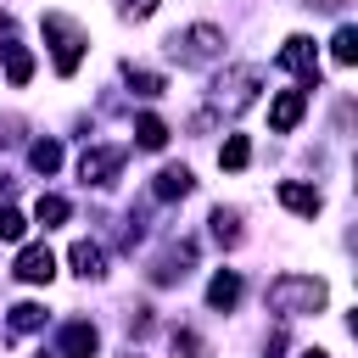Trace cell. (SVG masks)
I'll return each mask as SVG.
<instances>
[{"mask_svg":"<svg viewBox=\"0 0 358 358\" xmlns=\"http://www.w3.org/2000/svg\"><path fill=\"white\" fill-rule=\"evenodd\" d=\"M173 352H185V358H196V352H201V341H196L190 330H179V336H173Z\"/></svg>","mask_w":358,"mask_h":358,"instance_id":"26","label":"cell"},{"mask_svg":"<svg viewBox=\"0 0 358 358\" xmlns=\"http://www.w3.org/2000/svg\"><path fill=\"white\" fill-rule=\"evenodd\" d=\"M22 229H28V218L17 207H0V241H22Z\"/></svg>","mask_w":358,"mask_h":358,"instance_id":"23","label":"cell"},{"mask_svg":"<svg viewBox=\"0 0 358 358\" xmlns=\"http://www.w3.org/2000/svg\"><path fill=\"white\" fill-rule=\"evenodd\" d=\"M257 84H263V67H229L218 84H213V106L218 112H246L257 101Z\"/></svg>","mask_w":358,"mask_h":358,"instance_id":"4","label":"cell"},{"mask_svg":"<svg viewBox=\"0 0 358 358\" xmlns=\"http://www.w3.org/2000/svg\"><path fill=\"white\" fill-rule=\"evenodd\" d=\"M235 302H241V274H235V268H218V274H213V285H207V308L229 313Z\"/></svg>","mask_w":358,"mask_h":358,"instance_id":"12","label":"cell"},{"mask_svg":"<svg viewBox=\"0 0 358 358\" xmlns=\"http://www.w3.org/2000/svg\"><path fill=\"white\" fill-rule=\"evenodd\" d=\"M168 56H173L179 67H207V62L224 56V34H218L213 22H190V28L168 34Z\"/></svg>","mask_w":358,"mask_h":358,"instance_id":"2","label":"cell"},{"mask_svg":"<svg viewBox=\"0 0 358 358\" xmlns=\"http://www.w3.org/2000/svg\"><path fill=\"white\" fill-rule=\"evenodd\" d=\"M129 84H134L140 95H162V78H157V73H140V67H129Z\"/></svg>","mask_w":358,"mask_h":358,"instance_id":"24","label":"cell"},{"mask_svg":"<svg viewBox=\"0 0 358 358\" xmlns=\"http://www.w3.org/2000/svg\"><path fill=\"white\" fill-rule=\"evenodd\" d=\"M213 241H218V246H241V213L218 207V213H213Z\"/></svg>","mask_w":358,"mask_h":358,"instance_id":"19","label":"cell"},{"mask_svg":"<svg viewBox=\"0 0 358 358\" xmlns=\"http://www.w3.org/2000/svg\"><path fill=\"white\" fill-rule=\"evenodd\" d=\"M302 358H324V352H319V347H313V352H302Z\"/></svg>","mask_w":358,"mask_h":358,"instance_id":"27","label":"cell"},{"mask_svg":"<svg viewBox=\"0 0 358 358\" xmlns=\"http://www.w3.org/2000/svg\"><path fill=\"white\" fill-rule=\"evenodd\" d=\"M117 11H123L129 22H140V17H151V11H157V0H117Z\"/></svg>","mask_w":358,"mask_h":358,"instance_id":"25","label":"cell"},{"mask_svg":"<svg viewBox=\"0 0 358 358\" xmlns=\"http://www.w3.org/2000/svg\"><path fill=\"white\" fill-rule=\"evenodd\" d=\"M190 185H196L190 168H162L157 185H151V196H157V201H179V196H190Z\"/></svg>","mask_w":358,"mask_h":358,"instance_id":"13","label":"cell"},{"mask_svg":"<svg viewBox=\"0 0 358 358\" xmlns=\"http://www.w3.org/2000/svg\"><path fill=\"white\" fill-rule=\"evenodd\" d=\"M302 106H308V90H280L274 106H268V129H274V134H291V129L302 123Z\"/></svg>","mask_w":358,"mask_h":358,"instance_id":"7","label":"cell"},{"mask_svg":"<svg viewBox=\"0 0 358 358\" xmlns=\"http://www.w3.org/2000/svg\"><path fill=\"white\" fill-rule=\"evenodd\" d=\"M6 140H11V134H6V123H0V145H6Z\"/></svg>","mask_w":358,"mask_h":358,"instance_id":"28","label":"cell"},{"mask_svg":"<svg viewBox=\"0 0 358 358\" xmlns=\"http://www.w3.org/2000/svg\"><path fill=\"white\" fill-rule=\"evenodd\" d=\"M95 352H101V330L90 319L62 324V358H95Z\"/></svg>","mask_w":358,"mask_h":358,"instance_id":"8","label":"cell"},{"mask_svg":"<svg viewBox=\"0 0 358 358\" xmlns=\"http://www.w3.org/2000/svg\"><path fill=\"white\" fill-rule=\"evenodd\" d=\"M117 168H123V151H117V145H90V151L78 157L84 185H112V179H117Z\"/></svg>","mask_w":358,"mask_h":358,"instance_id":"5","label":"cell"},{"mask_svg":"<svg viewBox=\"0 0 358 358\" xmlns=\"http://www.w3.org/2000/svg\"><path fill=\"white\" fill-rule=\"evenodd\" d=\"M39 324H45V308L39 302H17L11 308V330H39Z\"/></svg>","mask_w":358,"mask_h":358,"instance_id":"22","label":"cell"},{"mask_svg":"<svg viewBox=\"0 0 358 358\" xmlns=\"http://www.w3.org/2000/svg\"><path fill=\"white\" fill-rule=\"evenodd\" d=\"M280 67H291V73H296V78H308V84H319V50H313V39L291 34V39L280 45Z\"/></svg>","mask_w":358,"mask_h":358,"instance_id":"6","label":"cell"},{"mask_svg":"<svg viewBox=\"0 0 358 358\" xmlns=\"http://www.w3.org/2000/svg\"><path fill=\"white\" fill-rule=\"evenodd\" d=\"M324 280L319 274H280L274 285H268V308L274 313H319L324 308Z\"/></svg>","mask_w":358,"mask_h":358,"instance_id":"1","label":"cell"},{"mask_svg":"<svg viewBox=\"0 0 358 358\" xmlns=\"http://www.w3.org/2000/svg\"><path fill=\"white\" fill-rule=\"evenodd\" d=\"M67 263H73V274H84V280H101V274H106V268H101L106 257H101V246H95V241H73Z\"/></svg>","mask_w":358,"mask_h":358,"instance_id":"15","label":"cell"},{"mask_svg":"<svg viewBox=\"0 0 358 358\" xmlns=\"http://www.w3.org/2000/svg\"><path fill=\"white\" fill-rule=\"evenodd\" d=\"M218 162H224L229 173H235V168H246V162H252V140H246V134H229V140H224V151H218Z\"/></svg>","mask_w":358,"mask_h":358,"instance_id":"20","label":"cell"},{"mask_svg":"<svg viewBox=\"0 0 358 358\" xmlns=\"http://www.w3.org/2000/svg\"><path fill=\"white\" fill-rule=\"evenodd\" d=\"M330 56H336L341 67H352V62H358V28H352V22H341V28H336V39H330Z\"/></svg>","mask_w":358,"mask_h":358,"instance_id":"16","label":"cell"},{"mask_svg":"<svg viewBox=\"0 0 358 358\" xmlns=\"http://www.w3.org/2000/svg\"><path fill=\"white\" fill-rule=\"evenodd\" d=\"M134 140H140V145H145V151H162V145H168V123H162V117H151V112H145V117H140V123H134Z\"/></svg>","mask_w":358,"mask_h":358,"instance_id":"17","label":"cell"},{"mask_svg":"<svg viewBox=\"0 0 358 358\" xmlns=\"http://www.w3.org/2000/svg\"><path fill=\"white\" fill-rule=\"evenodd\" d=\"M280 201H285V207H291V213H302V218H313V213H319V207H324V196H319V190H313V185H291V179H285V185H280Z\"/></svg>","mask_w":358,"mask_h":358,"instance_id":"14","label":"cell"},{"mask_svg":"<svg viewBox=\"0 0 358 358\" xmlns=\"http://www.w3.org/2000/svg\"><path fill=\"white\" fill-rule=\"evenodd\" d=\"M45 39H50V56H56V73L73 78L78 62H84V34H78L62 11H50V17H45Z\"/></svg>","mask_w":358,"mask_h":358,"instance_id":"3","label":"cell"},{"mask_svg":"<svg viewBox=\"0 0 358 358\" xmlns=\"http://www.w3.org/2000/svg\"><path fill=\"white\" fill-rule=\"evenodd\" d=\"M34 218H39L45 229H56V224H67V201H62V196H39V201H34Z\"/></svg>","mask_w":358,"mask_h":358,"instance_id":"21","label":"cell"},{"mask_svg":"<svg viewBox=\"0 0 358 358\" xmlns=\"http://www.w3.org/2000/svg\"><path fill=\"white\" fill-rule=\"evenodd\" d=\"M0 34H6V39H0V62H6V78H11V84H28V78H34V56H28V50L11 39V22H6V17H0Z\"/></svg>","mask_w":358,"mask_h":358,"instance_id":"10","label":"cell"},{"mask_svg":"<svg viewBox=\"0 0 358 358\" xmlns=\"http://www.w3.org/2000/svg\"><path fill=\"white\" fill-rule=\"evenodd\" d=\"M28 162H34V173H56L62 168V145L56 140H34L28 145Z\"/></svg>","mask_w":358,"mask_h":358,"instance_id":"18","label":"cell"},{"mask_svg":"<svg viewBox=\"0 0 358 358\" xmlns=\"http://www.w3.org/2000/svg\"><path fill=\"white\" fill-rule=\"evenodd\" d=\"M190 257H196V246H173V252H162V257H157V268H151V280H157V285L185 280V274H190Z\"/></svg>","mask_w":358,"mask_h":358,"instance_id":"11","label":"cell"},{"mask_svg":"<svg viewBox=\"0 0 358 358\" xmlns=\"http://www.w3.org/2000/svg\"><path fill=\"white\" fill-rule=\"evenodd\" d=\"M50 274H56L50 246H22V252H17V280H28V285H50Z\"/></svg>","mask_w":358,"mask_h":358,"instance_id":"9","label":"cell"}]
</instances>
